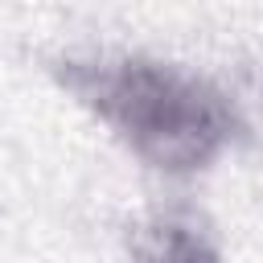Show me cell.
Listing matches in <instances>:
<instances>
[{
  "instance_id": "6da1fadb",
  "label": "cell",
  "mask_w": 263,
  "mask_h": 263,
  "mask_svg": "<svg viewBox=\"0 0 263 263\" xmlns=\"http://www.w3.org/2000/svg\"><path fill=\"white\" fill-rule=\"evenodd\" d=\"M62 78L140 160L164 173L205 168L234 136L226 95L177 66L144 58L70 62Z\"/></svg>"
}]
</instances>
